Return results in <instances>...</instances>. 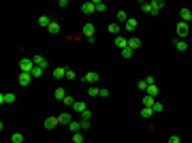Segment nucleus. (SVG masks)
<instances>
[{"label":"nucleus","instance_id":"nucleus-1","mask_svg":"<svg viewBox=\"0 0 192 143\" xmlns=\"http://www.w3.org/2000/svg\"><path fill=\"white\" fill-rule=\"evenodd\" d=\"M34 58H22L19 60V69H22V73H32V69H34Z\"/></svg>","mask_w":192,"mask_h":143},{"label":"nucleus","instance_id":"nucleus-2","mask_svg":"<svg viewBox=\"0 0 192 143\" xmlns=\"http://www.w3.org/2000/svg\"><path fill=\"white\" fill-rule=\"evenodd\" d=\"M175 32H177V36H188V32H190V26L186 24V22H177V26H175Z\"/></svg>","mask_w":192,"mask_h":143},{"label":"nucleus","instance_id":"nucleus-3","mask_svg":"<svg viewBox=\"0 0 192 143\" xmlns=\"http://www.w3.org/2000/svg\"><path fill=\"white\" fill-rule=\"evenodd\" d=\"M98 79H100V75L94 73V71H90V73H85V75H83V81H85V84H90V85H94Z\"/></svg>","mask_w":192,"mask_h":143},{"label":"nucleus","instance_id":"nucleus-4","mask_svg":"<svg viewBox=\"0 0 192 143\" xmlns=\"http://www.w3.org/2000/svg\"><path fill=\"white\" fill-rule=\"evenodd\" d=\"M179 17H181V22L190 24V22H192V11H190V9H186V7H184V9L179 11Z\"/></svg>","mask_w":192,"mask_h":143},{"label":"nucleus","instance_id":"nucleus-5","mask_svg":"<svg viewBox=\"0 0 192 143\" xmlns=\"http://www.w3.org/2000/svg\"><path fill=\"white\" fill-rule=\"evenodd\" d=\"M58 124H60V118H47L45 120V128H47V130H53Z\"/></svg>","mask_w":192,"mask_h":143},{"label":"nucleus","instance_id":"nucleus-6","mask_svg":"<svg viewBox=\"0 0 192 143\" xmlns=\"http://www.w3.org/2000/svg\"><path fill=\"white\" fill-rule=\"evenodd\" d=\"M94 11H96L94 2H83V4H81V13H85V15H92Z\"/></svg>","mask_w":192,"mask_h":143},{"label":"nucleus","instance_id":"nucleus-7","mask_svg":"<svg viewBox=\"0 0 192 143\" xmlns=\"http://www.w3.org/2000/svg\"><path fill=\"white\" fill-rule=\"evenodd\" d=\"M113 43H115V47H120V49L128 47V38H124V36H115V38H113Z\"/></svg>","mask_w":192,"mask_h":143},{"label":"nucleus","instance_id":"nucleus-8","mask_svg":"<svg viewBox=\"0 0 192 143\" xmlns=\"http://www.w3.org/2000/svg\"><path fill=\"white\" fill-rule=\"evenodd\" d=\"M149 4H152V13H149V15H158V11L164 7V2H162V0H154V2H149Z\"/></svg>","mask_w":192,"mask_h":143},{"label":"nucleus","instance_id":"nucleus-9","mask_svg":"<svg viewBox=\"0 0 192 143\" xmlns=\"http://www.w3.org/2000/svg\"><path fill=\"white\" fill-rule=\"evenodd\" d=\"M0 103L4 105H11V103H15V94H11V92H7V94H0Z\"/></svg>","mask_w":192,"mask_h":143},{"label":"nucleus","instance_id":"nucleus-10","mask_svg":"<svg viewBox=\"0 0 192 143\" xmlns=\"http://www.w3.org/2000/svg\"><path fill=\"white\" fill-rule=\"evenodd\" d=\"M128 47H130L132 51H134V49H139V47H141V38H137V36H130V38H128Z\"/></svg>","mask_w":192,"mask_h":143},{"label":"nucleus","instance_id":"nucleus-11","mask_svg":"<svg viewBox=\"0 0 192 143\" xmlns=\"http://www.w3.org/2000/svg\"><path fill=\"white\" fill-rule=\"evenodd\" d=\"M30 79H32V75H30V73H22V75L17 77L19 85H28V84H30Z\"/></svg>","mask_w":192,"mask_h":143},{"label":"nucleus","instance_id":"nucleus-12","mask_svg":"<svg viewBox=\"0 0 192 143\" xmlns=\"http://www.w3.org/2000/svg\"><path fill=\"white\" fill-rule=\"evenodd\" d=\"M34 64H36V66H41V69H47V66H49L47 58H43V56H34Z\"/></svg>","mask_w":192,"mask_h":143},{"label":"nucleus","instance_id":"nucleus-13","mask_svg":"<svg viewBox=\"0 0 192 143\" xmlns=\"http://www.w3.org/2000/svg\"><path fill=\"white\" fill-rule=\"evenodd\" d=\"M66 71H68V69H64V66H56V69H53V77H56V79H62V77H66Z\"/></svg>","mask_w":192,"mask_h":143},{"label":"nucleus","instance_id":"nucleus-14","mask_svg":"<svg viewBox=\"0 0 192 143\" xmlns=\"http://www.w3.org/2000/svg\"><path fill=\"white\" fill-rule=\"evenodd\" d=\"M137 26H139V22H137V19H128V22H126V24H124V28H126V30H128V32H134V30H137Z\"/></svg>","mask_w":192,"mask_h":143},{"label":"nucleus","instance_id":"nucleus-15","mask_svg":"<svg viewBox=\"0 0 192 143\" xmlns=\"http://www.w3.org/2000/svg\"><path fill=\"white\" fill-rule=\"evenodd\" d=\"M47 32H49V34H58V32H60V24H58L56 19H51V24H49Z\"/></svg>","mask_w":192,"mask_h":143},{"label":"nucleus","instance_id":"nucleus-16","mask_svg":"<svg viewBox=\"0 0 192 143\" xmlns=\"http://www.w3.org/2000/svg\"><path fill=\"white\" fill-rule=\"evenodd\" d=\"M145 94H147V96H152V98H156V96H158V85H156V84L147 85V90H145Z\"/></svg>","mask_w":192,"mask_h":143},{"label":"nucleus","instance_id":"nucleus-17","mask_svg":"<svg viewBox=\"0 0 192 143\" xmlns=\"http://www.w3.org/2000/svg\"><path fill=\"white\" fill-rule=\"evenodd\" d=\"M58 118H60V124H66V126H68V124L73 122V118H71V113H68V111H64V113H60Z\"/></svg>","mask_w":192,"mask_h":143},{"label":"nucleus","instance_id":"nucleus-18","mask_svg":"<svg viewBox=\"0 0 192 143\" xmlns=\"http://www.w3.org/2000/svg\"><path fill=\"white\" fill-rule=\"evenodd\" d=\"M85 109H88V107H85V103H83V100H77V103L73 105V111H77V113H83Z\"/></svg>","mask_w":192,"mask_h":143},{"label":"nucleus","instance_id":"nucleus-19","mask_svg":"<svg viewBox=\"0 0 192 143\" xmlns=\"http://www.w3.org/2000/svg\"><path fill=\"white\" fill-rule=\"evenodd\" d=\"M68 130H71V132H79V130H81V122L73 120L71 124H68Z\"/></svg>","mask_w":192,"mask_h":143},{"label":"nucleus","instance_id":"nucleus-20","mask_svg":"<svg viewBox=\"0 0 192 143\" xmlns=\"http://www.w3.org/2000/svg\"><path fill=\"white\" fill-rule=\"evenodd\" d=\"M111 34H115V36H120V30H122V26L120 24H109V28H107Z\"/></svg>","mask_w":192,"mask_h":143},{"label":"nucleus","instance_id":"nucleus-21","mask_svg":"<svg viewBox=\"0 0 192 143\" xmlns=\"http://www.w3.org/2000/svg\"><path fill=\"white\" fill-rule=\"evenodd\" d=\"M49 24H51L49 15H41V17H38V26H43V28H49Z\"/></svg>","mask_w":192,"mask_h":143},{"label":"nucleus","instance_id":"nucleus-22","mask_svg":"<svg viewBox=\"0 0 192 143\" xmlns=\"http://www.w3.org/2000/svg\"><path fill=\"white\" fill-rule=\"evenodd\" d=\"M141 103H143V107H154V103H156V98H152V96H147V94H145Z\"/></svg>","mask_w":192,"mask_h":143},{"label":"nucleus","instance_id":"nucleus-23","mask_svg":"<svg viewBox=\"0 0 192 143\" xmlns=\"http://www.w3.org/2000/svg\"><path fill=\"white\" fill-rule=\"evenodd\" d=\"M94 7H96V11H100V13H105V11H107V2H103V0H96V2H94Z\"/></svg>","mask_w":192,"mask_h":143},{"label":"nucleus","instance_id":"nucleus-24","mask_svg":"<svg viewBox=\"0 0 192 143\" xmlns=\"http://www.w3.org/2000/svg\"><path fill=\"white\" fill-rule=\"evenodd\" d=\"M11 141L13 143H24V135H22V132H13V135H11Z\"/></svg>","mask_w":192,"mask_h":143},{"label":"nucleus","instance_id":"nucleus-25","mask_svg":"<svg viewBox=\"0 0 192 143\" xmlns=\"http://www.w3.org/2000/svg\"><path fill=\"white\" fill-rule=\"evenodd\" d=\"M152 113H154V109H152V107H143V109H141V118H145V120L152 118Z\"/></svg>","mask_w":192,"mask_h":143},{"label":"nucleus","instance_id":"nucleus-26","mask_svg":"<svg viewBox=\"0 0 192 143\" xmlns=\"http://www.w3.org/2000/svg\"><path fill=\"white\" fill-rule=\"evenodd\" d=\"M175 49H177V51H186V49H188V43H186V41H175Z\"/></svg>","mask_w":192,"mask_h":143},{"label":"nucleus","instance_id":"nucleus-27","mask_svg":"<svg viewBox=\"0 0 192 143\" xmlns=\"http://www.w3.org/2000/svg\"><path fill=\"white\" fill-rule=\"evenodd\" d=\"M62 103H64V105H66V107H73V105H75V103H77V100H75V98H73L71 94H66V96H64V100H62Z\"/></svg>","mask_w":192,"mask_h":143},{"label":"nucleus","instance_id":"nucleus-28","mask_svg":"<svg viewBox=\"0 0 192 143\" xmlns=\"http://www.w3.org/2000/svg\"><path fill=\"white\" fill-rule=\"evenodd\" d=\"M64 96H66V90H64V88H56V98H58V100H64Z\"/></svg>","mask_w":192,"mask_h":143},{"label":"nucleus","instance_id":"nucleus-29","mask_svg":"<svg viewBox=\"0 0 192 143\" xmlns=\"http://www.w3.org/2000/svg\"><path fill=\"white\" fill-rule=\"evenodd\" d=\"M128 19H130V17L126 15V11H118V22H124V24H126Z\"/></svg>","mask_w":192,"mask_h":143},{"label":"nucleus","instance_id":"nucleus-30","mask_svg":"<svg viewBox=\"0 0 192 143\" xmlns=\"http://www.w3.org/2000/svg\"><path fill=\"white\" fill-rule=\"evenodd\" d=\"M73 143H83V135L81 132H73Z\"/></svg>","mask_w":192,"mask_h":143},{"label":"nucleus","instance_id":"nucleus-31","mask_svg":"<svg viewBox=\"0 0 192 143\" xmlns=\"http://www.w3.org/2000/svg\"><path fill=\"white\" fill-rule=\"evenodd\" d=\"M139 7H141V11H143V13H152V4H149V2H141Z\"/></svg>","mask_w":192,"mask_h":143},{"label":"nucleus","instance_id":"nucleus-32","mask_svg":"<svg viewBox=\"0 0 192 143\" xmlns=\"http://www.w3.org/2000/svg\"><path fill=\"white\" fill-rule=\"evenodd\" d=\"M43 71H45V69H41V66H34L30 75H32V77H41V75H43Z\"/></svg>","mask_w":192,"mask_h":143},{"label":"nucleus","instance_id":"nucleus-33","mask_svg":"<svg viewBox=\"0 0 192 143\" xmlns=\"http://www.w3.org/2000/svg\"><path fill=\"white\" fill-rule=\"evenodd\" d=\"M98 92H100V88H96V85H90V90H88L90 96H98Z\"/></svg>","mask_w":192,"mask_h":143},{"label":"nucleus","instance_id":"nucleus-34","mask_svg":"<svg viewBox=\"0 0 192 143\" xmlns=\"http://www.w3.org/2000/svg\"><path fill=\"white\" fill-rule=\"evenodd\" d=\"M152 109H154V113H160V111H162L164 107H162V103H160V100H156V103H154V107H152Z\"/></svg>","mask_w":192,"mask_h":143},{"label":"nucleus","instance_id":"nucleus-35","mask_svg":"<svg viewBox=\"0 0 192 143\" xmlns=\"http://www.w3.org/2000/svg\"><path fill=\"white\" fill-rule=\"evenodd\" d=\"M122 58H132V49H130V47L122 49Z\"/></svg>","mask_w":192,"mask_h":143},{"label":"nucleus","instance_id":"nucleus-36","mask_svg":"<svg viewBox=\"0 0 192 143\" xmlns=\"http://www.w3.org/2000/svg\"><path fill=\"white\" fill-rule=\"evenodd\" d=\"M137 88H139L141 92H145V90H147V81H145V79H141V81L137 84Z\"/></svg>","mask_w":192,"mask_h":143},{"label":"nucleus","instance_id":"nucleus-37","mask_svg":"<svg viewBox=\"0 0 192 143\" xmlns=\"http://www.w3.org/2000/svg\"><path fill=\"white\" fill-rule=\"evenodd\" d=\"M81 122V130H90V120H79Z\"/></svg>","mask_w":192,"mask_h":143},{"label":"nucleus","instance_id":"nucleus-38","mask_svg":"<svg viewBox=\"0 0 192 143\" xmlns=\"http://www.w3.org/2000/svg\"><path fill=\"white\" fill-rule=\"evenodd\" d=\"M81 120H92V111H90V109H85L83 113H81Z\"/></svg>","mask_w":192,"mask_h":143},{"label":"nucleus","instance_id":"nucleus-39","mask_svg":"<svg viewBox=\"0 0 192 143\" xmlns=\"http://www.w3.org/2000/svg\"><path fill=\"white\" fill-rule=\"evenodd\" d=\"M75 77H77V75H75V71H73V69H68V71H66V79H68V81H73Z\"/></svg>","mask_w":192,"mask_h":143},{"label":"nucleus","instance_id":"nucleus-40","mask_svg":"<svg viewBox=\"0 0 192 143\" xmlns=\"http://www.w3.org/2000/svg\"><path fill=\"white\" fill-rule=\"evenodd\" d=\"M169 143H181V139L177 135H171V137H169Z\"/></svg>","mask_w":192,"mask_h":143},{"label":"nucleus","instance_id":"nucleus-41","mask_svg":"<svg viewBox=\"0 0 192 143\" xmlns=\"http://www.w3.org/2000/svg\"><path fill=\"white\" fill-rule=\"evenodd\" d=\"M98 96H103V98H107V96H109V90H107V88H100V92H98Z\"/></svg>","mask_w":192,"mask_h":143},{"label":"nucleus","instance_id":"nucleus-42","mask_svg":"<svg viewBox=\"0 0 192 143\" xmlns=\"http://www.w3.org/2000/svg\"><path fill=\"white\" fill-rule=\"evenodd\" d=\"M145 81H147V85H152V84H156V81H154V77H152V75H147V77H145Z\"/></svg>","mask_w":192,"mask_h":143},{"label":"nucleus","instance_id":"nucleus-43","mask_svg":"<svg viewBox=\"0 0 192 143\" xmlns=\"http://www.w3.org/2000/svg\"><path fill=\"white\" fill-rule=\"evenodd\" d=\"M190 24H192V22H190Z\"/></svg>","mask_w":192,"mask_h":143}]
</instances>
